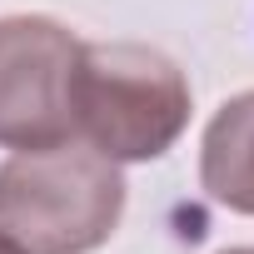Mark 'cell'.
<instances>
[{"label": "cell", "mask_w": 254, "mask_h": 254, "mask_svg": "<svg viewBox=\"0 0 254 254\" xmlns=\"http://www.w3.org/2000/svg\"><path fill=\"white\" fill-rule=\"evenodd\" d=\"M190 125V85L180 65L150 45H80L70 75V130L115 165L160 160Z\"/></svg>", "instance_id": "cell-1"}, {"label": "cell", "mask_w": 254, "mask_h": 254, "mask_svg": "<svg viewBox=\"0 0 254 254\" xmlns=\"http://www.w3.org/2000/svg\"><path fill=\"white\" fill-rule=\"evenodd\" d=\"M80 40L50 15L0 20V145L45 150L75 140L70 130V75Z\"/></svg>", "instance_id": "cell-3"}, {"label": "cell", "mask_w": 254, "mask_h": 254, "mask_svg": "<svg viewBox=\"0 0 254 254\" xmlns=\"http://www.w3.org/2000/svg\"><path fill=\"white\" fill-rule=\"evenodd\" d=\"M125 214V175L95 150L45 145L0 165V244L15 254H90Z\"/></svg>", "instance_id": "cell-2"}, {"label": "cell", "mask_w": 254, "mask_h": 254, "mask_svg": "<svg viewBox=\"0 0 254 254\" xmlns=\"http://www.w3.org/2000/svg\"><path fill=\"white\" fill-rule=\"evenodd\" d=\"M199 185L234 214H254V90L219 105L199 150Z\"/></svg>", "instance_id": "cell-4"}, {"label": "cell", "mask_w": 254, "mask_h": 254, "mask_svg": "<svg viewBox=\"0 0 254 254\" xmlns=\"http://www.w3.org/2000/svg\"><path fill=\"white\" fill-rule=\"evenodd\" d=\"M0 254H15V249H5V244H0Z\"/></svg>", "instance_id": "cell-6"}, {"label": "cell", "mask_w": 254, "mask_h": 254, "mask_svg": "<svg viewBox=\"0 0 254 254\" xmlns=\"http://www.w3.org/2000/svg\"><path fill=\"white\" fill-rule=\"evenodd\" d=\"M219 254H254V244H239V249H219Z\"/></svg>", "instance_id": "cell-5"}]
</instances>
